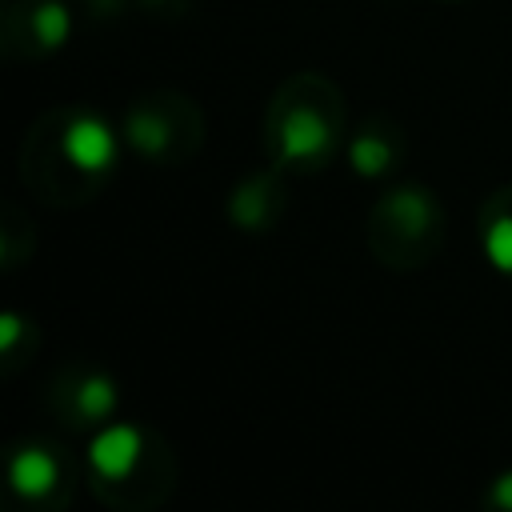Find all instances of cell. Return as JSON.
Returning <instances> with one entry per match:
<instances>
[{
    "label": "cell",
    "instance_id": "obj_1",
    "mask_svg": "<svg viewBox=\"0 0 512 512\" xmlns=\"http://www.w3.org/2000/svg\"><path fill=\"white\" fill-rule=\"evenodd\" d=\"M64 156L80 168V172H108L116 160V132L100 120V116H76L64 128Z\"/></svg>",
    "mask_w": 512,
    "mask_h": 512
},
{
    "label": "cell",
    "instance_id": "obj_2",
    "mask_svg": "<svg viewBox=\"0 0 512 512\" xmlns=\"http://www.w3.org/2000/svg\"><path fill=\"white\" fill-rule=\"evenodd\" d=\"M140 452H144L140 428H132V424H108V428H100V432L92 436V444H88V464H92V472H100L104 480H120V476H128V472L136 468Z\"/></svg>",
    "mask_w": 512,
    "mask_h": 512
},
{
    "label": "cell",
    "instance_id": "obj_3",
    "mask_svg": "<svg viewBox=\"0 0 512 512\" xmlns=\"http://www.w3.org/2000/svg\"><path fill=\"white\" fill-rule=\"evenodd\" d=\"M328 148V124L312 108H296L280 124V156L284 160H312Z\"/></svg>",
    "mask_w": 512,
    "mask_h": 512
},
{
    "label": "cell",
    "instance_id": "obj_4",
    "mask_svg": "<svg viewBox=\"0 0 512 512\" xmlns=\"http://www.w3.org/2000/svg\"><path fill=\"white\" fill-rule=\"evenodd\" d=\"M8 484L24 500H40L56 488V460L44 448H20L8 464Z\"/></svg>",
    "mask_w": 512,
    "mask_h": 512
},
{
    "label": "cell",
    "instance_id": "obj_8",
    "mask_svg": "<svg viewBox=\"0 0 512 512\" xmlns=\"http://www.w3.org/2000/svg\"><path fill=\"white\" fill-rule=\"evenodd\" d=\"M352 168L360 172V176H380L384 168H388V144L384 140H376V136H360L356 144H352Z\"/></svg>",
    "mask_w": 512,
    "mask_h": 512
},
{
    "label": "cell",
    "instance_id": "obj_9",
    "mask_svg": "<svg viewBox=\"0 0 512 512\" xmlns=\"http://www.w3.org/2000/svg\"><path fill=\"white\" fill-rule=\"evenodd\" d=\"M20 332H24V320L16 312H4L0 316V352H12L16 340H20Z\"/></svg>",
    "mask_w": 512,
    "mask_h": 512
},
{
    "label": "cell",
    "instance_id": "obj_7",
    "mask_svg": "<svg viewBox=\"0 0 512 512\" xmlns=\"http://www.w3.org/2000/svg\"><path fill=\"white\" fill-rule=\"evenodd\" d=\"M36 40L44 44V48H60L64 40H68V28H72V16H68V8L64 4H44L40 12H36Z\"/></svg>",
    "mask_w": 512,
    "mask_h": 512
},
{
    "label": "cell",
    "instance_id": "obj_5",
    "mask_svg": "<svg viewBox=\"0 0 512 512\" xmlns=\"http://www.w3.org/2000/svg\"><path fill=\"white\" fill-rule=\"evenodd\" d=\"M76 408H80V416H88V420H104V416L116 408V388H112V380H108V376L84 380L80 392H76Z\"/></svg>",
    "mask_w": 512,
    "mask_h": 512
},
{
    "label": "cell",
    "instance_id": "obj_10",
    "mask_svg": "<svg viewBox=\"0 0 512 512\" xmlns=\"http://www.w3.org/2000/svg\"><path fill=\"white\" fill-rule=\"evenodd\" d=\"M492 504H500V508H512V472H504V476L492 484Z\"/></svg>",
    "mask_w": 512,
    "mask_h": 512
},
{
    "label": "cell",
    "instance_id": "obj_6",
    "mask_svg": "<svg viewBox=\"0 0 512 512\" xmlns=\"http://www.w3.org/2000/svg\"><path fill=\"white\" fill-rule=\"evenodd\" d=\"M484 256L496 272H508L512 276V220H492L484 228Z\"/></svg>",
    "mask_w": 512,
    "mask_h": 512
}]
</instances>
